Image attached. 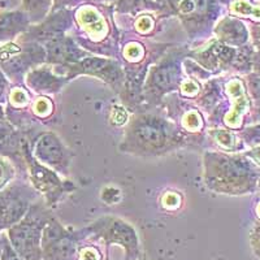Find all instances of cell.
Listing matches in <instances>:
<instances>
[{"label":"cell","mask_w":260,"mask_h":260,"mask_svg":"<svg viewBox=\"0 0 260 260\" xmlns=\"http://www.w3.org/2000/svg\"><path fill=\"white\" fill-rule=\"evenodd\" d=\"M216 34L221 43L234 48L243 47L250 39V32L246 24L236 17L222 18L216 26Z\"/></svg>","instance_id":"7c38bea8"},{"label":"cell","mask_w":260,"mask_h":260,"mask_svg":"<svg viewBox=\"0 0 260 260\" xmlns=\"http://www.w3.org/2000/svg\"><path fill=\"white\" fill-rule=\"evenodd\" d=\"M77 260H103V255L96 246H82L78 247Z\"/></svg>","instance_id":"d4e9b609"},{"label":"cell","mask_w":260,"mask_h":260,"mask_svg":"<svg viewBox=\"0 0 260 260\" xmlns=\"http://www.w3.org/2000/svg\"><path fill=\"white\" fill-rule=\"evenodd\" d=\"M22 157L29 169L30 181H31L32 186L37 191L45 195L47 204L56 203L64 192L71 191L73 189L72 185L60 180L55 171L39 162L34 157L26 142H24V146H22Z\"/></svg>","instance_id":"8992f818"},{"label":"cell","mask_w":260,"mask_h":260,"mask_svg":"<svg viewBox=\"0 0 260 260\" xmlns=\"http://www.w3.org/2000/svg\"><path fill=\"white\" fill-rule=\"evenodd\" d=\"M8 89H9V82L8 80H7L4 72L2 71V68H0V104L6 102Z\"/></svg>","instance_id":"d590c367"},{"label":"cell","mask_w":260,"mask_h":260,"mask_svg":"<svg viewBox=\"0 0 260 260\" xmlns=\"http://www.w3.org/2000/svg\"><path fill=\"white\" fill-rule=\"evenodd\" d=\"M2 121H6V115H4L3 106L0 104V122H2Z\"/></svg>","instance_id":"60d3db41"},{"label":"cell","mask_w":260,"mask_h":260,"mask_svg":"<svg viewBox=\"0 0 260 260\" xmlns=\"http://www.w3.org/2000/svg\"><path fill=\"white\" fill-rule=\"evenodd\" d=\"M248 240H250V246H251L254 255L260 259V220L255 222L254 226L251 228Z\"/></svg>","instance_id":"f1b7e54d"},{"label":"cell","mask_w":260,"mask_h":260,"mask_svg":"<svg viewBox=\"0 0 260 260\" xmlns=\"http://www.w3.org/2000/svg\"><path fill=\"white\" fill-rule=\"evenodd\" d=\"M181 92L185 96H195L199 92V85L192 80H186L181 83Z\"/></svg>","instance_id":"836d02e7"},{"label":"cell","mask_w":260,"mask_h":260,"mask_svg":"<svg viewBox=\"0 0 260 260\" xmlns=\"http://www.w3.org/2000/svg\"><path fill=\"white\" fill-rule=\"evenodd\" d=\"M178 74H180V69L175 61H164L155 67L151 71L150 76H148V86L152 92L156 94H162V92L168 91L175 87L176 82L178 81Z\"/></svg>","instance_id":"9a60e30c"},{"label":"cell","mask_w":260,"mask_h":260,"mask_svg":"<svg viewBox=\"0 0 260 260\" xmlns=\"http://www.w3.org/2000/svg\"><path fill=\"white\" fill-rule=\"evenodd\" d=\"M52 217L43 204H31L21 221L9 228L7 237L13 250L24 260H42V237Z\"/></svg>","instance_id":"3957f363"},{"label":"cell","mask_w":260,"mask_h":260,"mask_svg":"<svg viewBox=\"0 0 260 260\" xmlns=\"http://www.w3.org/2000/svg\"><path fill=\"white\" fill-rule=\"evenodd\" d=\"M82 238L90 237L91 240L103 241L104 245H117L124 248V260L139 259V241L134 228L117 217H102L92 222L89 228L81 232Z\"/></svg>","instance_id":"277c9868"},{"label":"cell","mask_w":260,"mask_h":260,"mask_svg":"<svg viewBox=\"0 0 260 260\" xmlns=\"http://www.w3.org/2000/svg\"><path fill=\"white\" fill-rule=\"evenodd\" d=\"M246 81H247L248 92H250L251 101L254 102L255 116L260 121V76L257 73H250Z\"/></svg>","instance_id":"7402d4cb"},{"label":"cell","mask_w":260,"mask_h":260,"mask_svg":"<svg viewBox=\"0 0 260 260\" xmlns=\"http://www.w3.org/2000/svg\"><path fill=\"white\" fill-rule=\"evenodd\" d=\"M212 137L215 141L219 143L221 148L226 151H238L243 148V142L234 133L229 130L217 129L212 133Z\"/></svg>","instance_id":"ffe728a7"},{"label":"cell","mask_w":260,"mask_h":260,"mask_svg":"<svg viewBox=\"0 0 260 260\" xmlns=\"http://www.w3.org/2000/svg\"><path fill=\"white\" fill-rule=\"evenodd\" d=\"M126 120H127V116L124 108H121V107L113 108L112 113H111V121L115 122V124L117 125H122L126 122Z\"/></svg>","instance_id":"e575fe53"},{"label":"cell","mask_w":260,"mask_h":260,"mask_svg":"<svg viewBox=\"0 0 260 260\" xmlns=\"http://www.w3.org/2000/svg\"><path fill=\"white\" fill-rule=\"evenodd\" d=\"M255 212H256V216H257V219L260 220V201L257 202L256 204V207H255Z\"/></svg>","instance_id":"7bdbcfd3"},{"label":"cell","mask_w":260,"mask_h":260,"mask_svg":"<svg viewBox=\"0 0 260 260\" xmlns=\"http://www.w3.org/2000/svg\"><path fill=\"white\" fill-rule=\"evenodd\" d=\"M120 197H121V191L117 189V187L113 186H107L104 187L103 191H102V199L104 202H107L108 204H115L120 201Z\"/></svg>","instance_id":"4dcf8cb0"},{"label":"cell","mask_w":260,"mask_h":260,"mask_svg":"<svg viewBox=\"0 0 260 260\" xmlns=\"http://www.w3.org/2000/svg\"><path fill=\"white\" fill-rule=\"evenodd\" d=\"M4 250V236L0 233V259H2V255H3Z\"/></svg>","instance_id":"ab89813d"},{"label":"cell","mask_w":260,"mask_h":260,"mask_svg":"<svg viewBox=\"0 0 260 260\" xmlns=\"http://www.w3.org/2000/svg\"><path fill=\"white\" fill-rule=\"evenodd\" d=\"M152 25H154V22H152L151 17H148V16H143V17H141L137 21V29L141 32H148V30H151Z\"/></svg>","instance_id":"8d00e7d4"},{"label":"cell","mask_w":260,"mask_h":260,"mask_svg":"<svg viewBox=\"0 0 260 260\" xmlns=\"http://www.w3.org/2000/svg\"><path fill=\"white\" fill-rule=\"evenodd\" d=\"M64 67L67 68V78H72L76 74L81 73L96 76L108 83H118L124 78L121 68L117 62L102 57H85L76 64Z\"/></svg>","instance_id":"9c48e42d"},{"label":"cell","mask_w":260,"mask_h":260,"mask_svg":"<svg viewBox=\"0 0 260 260\" xmlns=\"http://www.w3.org/2000/svg\"><path fill=\"white\" fill-rule=\"evenodd\" d=\"M124 55L125 57H126L127 61L137 62L138 60H141L143 57L145 50H143L142 46L138 45V43H130V45H127L126 47H125Z\"/></svg>","instance_id":"4316f807"},{"label":"cell","mask_w":260,"mask_h":260,"mask_svg":"<svg viewBox=\"0 0 260 260\" xmlns=\"http://www.w3.org/2000/svg\"><path fill=\"white\" fill-rule=\"evenodd\" d=\"M13 177H15L13 164L4 156H0V190L6 189Z\"/></svg>","instance_id":"603a6c76"},{"label":"cell","mask_w":260,"mask_h":260,"mask_svg":"<svg viewBox=\"0 0 260 260\" xmlns=\"http://www.w3.org/2000/svg\"><path fill=\"white\" fill-rule=\"evenodd\" d=\"M77 17L81 26L85 27V30L89 32L90 36L94 37V38H96V37L98 38H103L107 31L106 24H104L101 15L94 8L82 7L77 12Z\"/></svg>","instance_id":"e0dca14e"},{"label":"cell","mask_w":260,"mask_h":260,"mask_svg":"<svg viewBox=\"0 0 260 260\" xmlns=\"http://www.w3.org/2000/svg\"><path fill=\"white\" fill-rule=\"evenodd\" d=\"M31 21L29 16L20 9L12 12L0 13V43L13 42L18 36H22L30 29Z\"/></svg>","instance_id":"4fadbf2b"},{"label":"cell","mask_w":260,"mask_h":260,"mask_svg":"<svg viewBox=\"0 0 260 260\" xmlns=\"http://www.w3.org/2000/svg\"><path fill=\"white\" fill-rule=\"evenodd\" d=\"M81 232L65 229L55 217H51L42 237V257L43 260H77L78 241Z\"/></svg>","instance_id":"5b68a950"},{"label":"cell","mask_w":260,"mask_h":260,"mask_svg":"<svg viewBox=\"0 0 260 260\" xmlns=\"http://www.w3.org/2000/svg\"><path fill=\"white\" fill-rule=\"evenodd\" d=\"M243 138H245V143L254 146L260 145V125H255L252 127H248L243 132Z\"/></svg>","instance_id":"f546056e"},{"label":"cell","mask_w":260,"mask_h":260,"mask_svg":"<svg viewBox=\"0 0 260 260\" xmlns=\"http://www.w3.org/2000/svg\"><path fill=\"white\" fill-rule=\"evenodd\" d=\"M32 155L39 162L60 173H68L69 152L56 134L47 132L36 139Z\"/></svg>","instance_id":"ba28073f"},{"label":"cell","mask_w":260,"mask_h":260,"mask_svg":"<svg viewBox=\"0 0 260 260\" xmlns=\"http://www.w3.org/2000/svg\"><path fill=\"white\" fill-rule=\"evenodd\" d=\"M9 102L16 108H21V107L26 106L27 102H29V95L25 91L22 87H16V89L11 90L9 91Z\"/></svg>","instance_id":"cb8c5ba5"},{"label":"cell","mask_w":260,"mask_h":260,"mask_svg":"<svg viewBox=\"0 0 260 260\" xmlns=\"http://www.w3.org/2000/svg\"><path fill=\"white\" fill-rule=\"evenodd\" d=\"M162 206L167 208V210H176L181 206V197L176 192H167L164 197H162Z\"/></svg>","instance_id":"1f68e13d"},{"label":"cell","mask_w":260,"mask_h":260,"mask_svg":"<svg viewBox=\"0 0 260 260\" xmlns=\"http://www.w3.org/2000/svg\"><path fill=\"white\" fill-rule=\"evenodd\" d=\"M64 76H56L50 68H36L27 73L26 85L41 94H51L59 91L65 83Z\"/></svg>","instance_id":"5bb4252c"},{"label":"cell","mask_w":260,"mask_h":260,"mask_svg":"<svg viewBox=\"0 0 260 260\" xmlns=\"http://www.w3.org/2000/svg\"><path fill=\"white\" fill-rule=\"evenodd\" d=\"M167 0H120L118 2V9L120 11H133V9L141 8H162L166 6Z\"/></svg>","instance_id":"44dd1931"},{"label":"cell","mask_w":260,"mask_h":260,"mask_svg":"<svg viewBox=\"0 0 260 260\" xmlns=\"http://www.w3.org/2000/svg\"><path fill=\"white\" fill-rule=\"evenodd\" d=\"M246 156L260 167V145L254 146L248 152H246Z\"/></svg>","instance_id":"74e56055"},{"label":"cell","mask_w":260,"mask_h":260,"mask_svg":"<svg viewBox=\"0 0 260 260\" xmlns=\"http://www.w3.org/2000/svg\"><path fill=\"white\" fill-rule=\"evenodd\" d=\"M46 50V60L51 64L72 65L85 59L87 53L74 45V42L67 37H56L43 43Z\"/></svg>","instance_id":"8fae6325"},{"label":"cell","mask_w":260,"mask_h":260,"mask_svg":"<svg viewBox=\"0 0 260 260\" xmlns=\"http://www.w3.org/2000/svg\"><path fill=\"white\" fill-rule=\"evenodd\" d=\"M127 150L138 154L167 152L180 143L176 129L162 118L151 115L138 116L130 122L126 133Z\"/></svg>","instance_id":"7a4b0ae2"},{"label":"cell","mask_w":260,"mask_h":260,"mask_svg":"<svg viewBox=\"0 0 260 260\" xmlns=\"http://www.w3.org/2000/svg\"><path fill=\"white\" fill-rule=\"evenodd\" d=\"M226 92L233 103L231 112L225 116V124L232 129H240L242 126L243 116L250 111L251 99L248 96L245 82L240 78H232L226 83Z\"/></svg>","instance_id":"30bf717a"},{"label":"cell","mask_w":260,"mask_h":260,"mask_svg":"<svg viewBox=\"0 0 260 260\" xmlns=\"http://www.w3.org/2000/svg\"><path fill=\"white\" fill-rule=\"evenodd\" d=\"M34 199L36 191L22 183H12L0 190V231H8L24 219Z\"/></svg>","instance_id":"52a82bcc"},{"label":"cell","mask_w":260,"mask_h":260,"mask_svg":"<svg viewBox=\"0 0 260 260\" xmlns=\"http://www.w3.org/2000/svg\"><path fill=\"white\" fill-rule=\"evenodd\" d=\"M254 68H255V73H257L260 76V51H255Z\"/></svg>","instance_id":"f35d334b"},{"label":"cell","mask_w":260,"mask_h":260,"mask_svg":"<svg viewBox=\"0 0 260 260\" xmlns=\"http://www.w3.org/2000/svg\"><path fill=\"white\" fill-rule=\"evenodd\" d=\"M137 260H139V259H137Z\"/></svg>","instance_id":"ee69618b"},{"label":"cell","mask_w":260,"mask_h":260,"mask_svg":"<svg viewBox=\"0 0 260 260\" xmlns=\"http://www.w3.org/2000/svg\"><path fill=\"white\" fill-rule=\"evenodd\" d=\"M206 183L211 190L231 195L250 194L256 189L259 175L247 156L210 152L204 156Z\"/></svg>","instance_id":"6da1fadb"},{"label":"cell","mask_w":260,"mask_h":260,"mask_svg":"<svg viewBox=\"0 0 260 260\" xmlns=\"http://www.w3.org/2000/svg\"><path fill=\"white\" fill-rule=\"evenodd\" d=\"M53 2H55V3H56V6L59 7V6H62V4L69 3V2H72V0H53Z\"/></svg>","instance_id":"b9f144b4"},{"label":"cell","mask_w":260,"mask_h":260,"mask_svg":"<svg viewBox=\"0 0 260 260\" xmlns=\"http://www.w3.org/2000/svg\"><path fill=\"white\" fill-rule=\"evenodd\" d=\"M24 139L6 121L0 122V156H12L22 154Z\"/></svg>","instance_id":"2e32d148"},{"label":"cell","mask_w":260,"mask_h":260,"mask_svg":"<svg viewBox=\"0 0 260 260\" xmlns=\"http://www.w3.org/2000/svg\"><path fill=\"white\" fill-rule=\"evenodd\" d=\"M51 0H22V11L29 16L31 24H38L47 17Z\"/></svg>","instance_id":"ac0fdd59"},{"label":"cell","mask_w":260,"mask_h":260,"mask_svg":"<svg viewBox=\"0 0 260 260\" xmlns=\"http://www.w3.org/2000/svg\"><path fill=\"white\" fill-rule=\"evenodd\" d=\"M0 260H24L17 252L13 250L12 245L9 242L8 237L4 236V250L3 255H2V259Z\"/></svg>","instance_id":"d6a6232c"},{"label":"cell","mask_w":260,"mask_h":260,"mask_svg":"<svg viewBox=\"0 0 260 260\" xmlns=\"http://www.w3.org/2000/svg\"><path fill=\"white\" fill-rule=\"evenodd\" d=\"M32 111L38 117H47L52 112V103L48 98H38L32 104Z\"/></svg>","instance_id":"484cf974"},{"label":"cell","mask_w":260,"mask_h":260,"mask_svg":"<svg viewBox=\"0 0 260 260\" xmlns=\"http://www.w3.org/2000/svg\"><path fill=\"white\" fill-rule=\"evenodd\" d=\"M182 125L186 127L187 130L197 132V130H199L202 127V117L199 116V113L195 112V111L187 112L186 115L183 116Z\"/></svg>","instance_id":"83f0119b"},{"label":"cell","mask_w":260,"mask_h":260,"mask_svg":"<svg viewBox=\"0 0 260 260\" xmlns=\"http://www.w3.org/2000/svg\"><path fill=\"white\" fill-rule=\"evenodd\" d=\"M231 12L238 17L251 18L260 24V4L252 3L251 0H233Z\"/></svg>","instance_id":"d6986e66"}]
</instances>
